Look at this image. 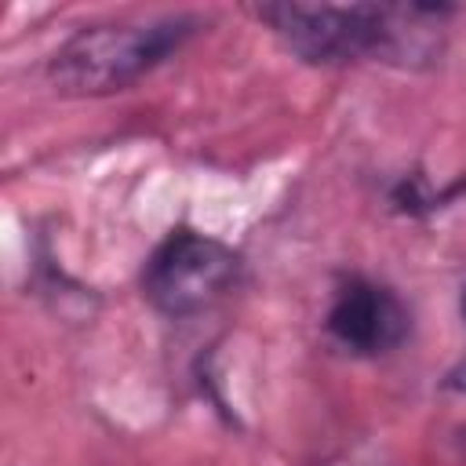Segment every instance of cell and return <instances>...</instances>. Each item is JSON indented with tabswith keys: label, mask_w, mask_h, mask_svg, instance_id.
I'll list each match as a JSON object with an SVG mask.
<instances>
[{
	"label": "cell",
	"mask_w": 466,
	"mask_h": 466,
	"mask_svg": "<svg viewBox=\"0 0 466 466\" xmlns=\"http://www.w3.org/2000/svg\"><path fill=\"white\" fill-rule=\"evenodd\" d=\"M258 25L299 62L320 69H433L448 51V4H255Z\"/></svg>",
	"instance_id": "obj_1"
},
{
	"label": "cell",
	"mask_w": 466,
	"mask_h": 466,
	"mask_svg": "<svg viewBox=\"0 0 466 466\" xmlns=\"http://www.w3.org/2000/svg\"><path fill=\"white\" fill-rule=\"evenodd\" d=\"M208 25L197 11H160L76 25L44 62V80L66 98H106L131 91L171 62Z\"/></svg>",
	"instance_id": "obj_2"
},
{
	"label": "cell",
	"mask_w": 466,
	"mask_h": 466,
	"mask_svg": "<svg viewBox=\"0 0 466 466\" xmlns=\"http://www.w3.org/2000/svg\"><path fill=\"white\" fill-rule=\"evenodd\" d=\"M244 284V255L193 226H175L146 255L138 291L153 313L167 320H193L211 313Z\"/></svg>",
	"instance_id": "obj_3"
},
{
	"label": "cell",
	"mask_w": 466,
	"mask_h": 466,
	"mask_svg": "<svg viewBox=\"0 0 466 466\" xmlns=\"http://www.w3.org/2000/svg\"><path fill=\"white\" fill-rule=\"evenodd\" d=\"M324 335L346 357L379 360L411 339V306L379 277L342 273L328 291Z\"/></svg>",
	"instance_id": "obj_4"
},
{
	"label": "cell",
	"mask_w": 466,
	"mask_h": 466,
	"mask_svg": "<svg viewBox=\"0 0 466 466\" xmlns=\"http://www.w3.org/2000/svg\"><path fill=\"white\" fill-rule=\"evenodd\" d=\"M459 313H462V324H466V280H462V288H459ZM448 386L459 390V393H466V360L448 375Z\"/></svg>",
	"instance_id": "obj_5"
},
{
	"label": "cell",
	"mask_w": 466,
	"mask_h": 466,
	"mask_svg": "<svg viewBox=\"0 0 466 466\" xmlns=\"http://www.w3.org/2000/svg\"><path fill=\"white\" fill-rule=\"evenodd\" d=\"M455 441H459V448H462V455H466V426L459 430V437H455Z\"/></svg>",
	"instance_id": "obj_6"
}]
</instances>
